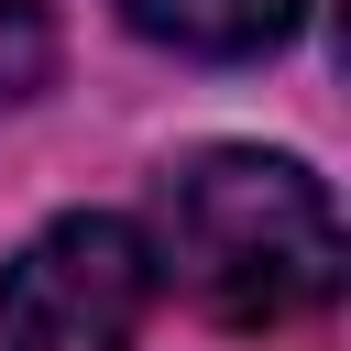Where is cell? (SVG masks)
I'll return each instance as SVG.
<instances>
[{
    "label": "cell",
    "instance_id": "6da1fadb",
    "mask_svg": "<svg viewBox=\"0 0 351 351\" xmlns=\"http://www.w3.org/2000/svg\"><path fill=\"white\" fill-rule=\"evenodd\" d=\"M186 296L230 329H285L340 296V208L296 154L208 143L165 176V252Z\"/></svg>",
    "mask_w": 351,
    "mask_h": 351
},
{
    "label": "cell",
    "instance_id": "7a4b0ae2",
    "mask_svg": "<svg viewBox=\"0 0 351 351\" xmlns=\"http://www.w3.org/2000/svg\"><path fill=\"white\" fill-rule=\"evenodd\" d=\"M154 241L110 208L33 230L0 274V351H121L154 307Z\"/></svg>",
    "mask_w": 351,
    "mask_h": 351
},
{
    "label": "cell",
    "instance_id": "3957f363",
    "mask_svg": "<svg viewBox=\"0 0 351 351\" xmlns=\"http://www.w3.org/2000/svg\"><path fill=\"white\" fill-rule=\"evenodd\" d=\"M121 22L176 55H274L307 22V0H121Z\"/></svg>",
    "mask_w": 351,
    "mask_h": 351
},
{
    "label": "cell",
    "instance_id": "277c9868",
    "mask_svg": "<svg viewBox=\"0 0 351 351\" xmlns=\"http://www.w3.org/2000/svg\"><path fill=\"white\" fill-rule=\"evenodd\" d=\"M55 77V11L44 0H0V110H22Z\"/></svg>",
    "mask_w": 351,
    "mask_h": 351
}]
</instances>
